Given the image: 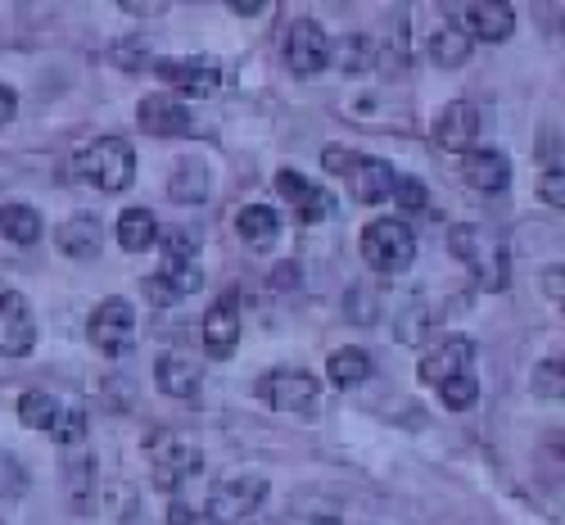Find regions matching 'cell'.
<instances>
[{
  "instance_id": "6da1fadb",
  "label": "cell",
  "mask_w": 565,
  "mask_h": 525,
  "mask_svg": "<svg viewBox=\"0 0 565 525\" xmlns=\"http://www.w3.org/2000/svg\"><path fill=\"white\" fill-rule=\"evenodd\" d=\"M73 172L82 181H90L96 190H127L136 181V150L131 140H118V136H100L73 159Z\"/></svg>"
},
{
  "instance_id": "7a4b0ae2",
  "label": "cell",
  "mask_w": 565,
  "mask_h": 525,
  "mask_svg": "<svg viewBox=\"0 0 565 525\" xmlns=\"http://www.w3.org/2000/svg\"><path fill=\"white\" fill-rule=\"evenodd\" d=\"M448 245L461 263H470V272H476L480 291H507V250L498 235L480 231V227H452L448 231Z\"/></svg>"
},
{
  "instance_id": "3957f363",
  "label": "cell",
  "mask_w": 565,
  "mask_h": 525,
  "mask_svg": "<svg viewBox=\"0 0 565 525\" xmlns=\"http://www.w3.org/2000/svg\"><path fill=\"white\" fill-rule=\"evenodd\" d=\"M362 259H366L375 272H403V267H412L416 241H412L407 222H398V218H375V222L362 231Z\"/></svg>"
},
{
  "instance_id": "277c9868",
  "label": "cell",
  "mask_w": 565,
  "mask_h": 525,
  "mask_svg": "<svg viewBox=\"0 0 565 525\" xmlns=\"http://www.w3.org/2000/svg\"><path fill=\"white\" fill-rule=\"evenodd\" d=\"M258 395L276 408V412H295V417H312L317 403H321V386L312 371H299V367H276L258 380Z\"/></svg>"
},
{
  "instance_id": "5b68a950",
  "label": "cell",
  "mask_w": 565,
  "mask_h": 525,
  "mask_svg": "<svg viewBox=\"0 0 565 525\" xmlns=\"http://www.w3.org/2000/svg\"><path fill=\"white\" fill-rule=\"evenodd\" d=\"M146 453H150V462H154V485L168 490V494L181 490V485L191 481V475H200V466H204V453H200L191 440L168 435V431L150 435Z\"/></svg>"
},
{
  "instance_id": "8992f818",
  "label": "cell",
  "mask_w": 565,
  "mask_h": 525,
  "mask_svg": "<svg viewBox=\"0 0 565 525\" xmlns=\"http://www.w3.org/2000/svg\"><path fill=\"white\" fill-rule=\"evenodd\" d=\"M263 498H267V481H258V475H241V481H231V485H222V490L209 494L204 521L209 525H241L245 516L258 512Z\"/></svg>"
},
{
  "instance_id": "52a82bcc",
  "label": "cell",
  "mask_w": 565,
  "mask_h": 525,
  "mask_svg": "<svg viewBox=\"0 0 565 525\" xmlns=\"http://www.w3.org/2000/svg\"><path fill=\"white\" fill-rule=\"evenodd\" d=\"M86 336L96 349L105 354H122L131 340H136V308L127 300H105L96 313H90V326H86Z\"/></svg>"
},
{
  "instance_id": "ba28073f",
  "label": "cell",
  "mask_w": 565,
  "mask_h": 525,
  "mask_svg": "<svg viewBox=\"0 0 565 525\" xmlns=\"http://www.w3.org/2000/svg\"><path fill=\"white\" fill-rule=\"evenodd\" d=\"M36 345V317L19 291H0V354L23 358Z\"/></svg>"
},
{
  "instance_id": "9c48e42d",
  "label": "cell",
  "mask_w": 565,
  "mask_h": 525,
  "mask_svg": "<svg viewBox=\"0 0 565 525\" xmlns=\"http://www.w3.org/2000/svg\"><path fill=\"white\" fill-rule=\"evenodd\" d=\"M286 60H290V69H295L299 77L321 73L326 64H331V36L321 32V23L299 19V23L290 28V36H286Z\"/></svg>"
},
{
  "instance_id": "30bf717a",
  "label": "cell",
  "mask_w": 565,
  "mask_h": 525,
  "mask_svg": "<svg viewBox=\"0 0 565 525\" xmlns=\"http://www.w3.org/2000/svg\"><path fill=\"white\" fill-rule=\"evenodd\" d=\"M470 363H476V345H470L466 336H444L439 345H430V349H426V358H420V380L439 390L444 380L466 376V371H470Z\"/></svg>"
},
{
  "instance_id": "8fae6325",
  "label": "cell",
  "mask_w": 565,
  "mask_h": 525,
  "mask_svg": "<svg viewBox=\"0 0 565 525\" xmlns=\"http://www.w3.org/2000/svg\"><path fill=\"white\" fill-rule=\"evenodd\" d=\"M480 140V109L466 105V101H452L439 118H435V146L448 150V155H470Z\"/></svg>"
},
{
  "instance_id": "7c38bea8",
  "label": "cell",
  "mask_w": 565,
  "mask_h": 525,
  "mask_svg": "<svg viewBox=\"0 0 565 525\" xmlns=\"http://www.w3.org/2000/svg\"><path fill=\"white\" fill-rule=\"evenodd\" d=\"M154 73L172 86H181L185 95H213L222 82V64L213 55H185V60H159Z\"/></svg>"
},
{
  "instance_id": "4fadbf2b",
  "label": "cell",
  "mask_w": 565,
  "mask_h": 525,
  "mask_svg": "<svg viewBox=\"0 0 565 525\" xmlns=\"http://www.w3.org/2000/svg\"><path fill=\"white\" fill-rule=\"evenodd\" d=\"M394 168L385 159H366V155H353V164L344 168V181L353 190L358 204H385L390 190H394Z\"/></svg>"
},
{
  "instance_id": "5bb4252c",
  "label": "cell",
  "mask_w": 565,
  "mask_h": 525,
  "mask_svg": "<svg viewBox=\"0 0 565 525\" xmlns=\"http://www.w3.org/2000/svg\"><path fill=\"white\" fill-rule=\"evenodd\" d=\"M276 190L299 209V222H321L335 213V196L331 190H317L308 177H299L295 168H280L276 172Z\"/></svg>"
},
{
  "instance_id": "9a60e30c",
  "label": "cell",
  "mask_w": 565,
  "mask_h": 525,
  "mask_svg": "<svg viewBox=\"0 0 565 525\" xmlns=\"http://www.w3.org/2000/svg\"><path fill=\"white\" fill-rule=\"evenodd\" d=\"M200 285H204L200 263H195V259H177V263H163V267L146 281V295H150L154 304H177V300H185V295H195Z\"/></svg>"
},
{
  "instance_id": "2e32d148",
  "label": "cell",
  "mask_w": 565,
  "mask_h": 525,
  "mask_svg": "<svg viewBox=\"0 0 565 525\" xmlns=\"http://www.w3.org/2000/svg\"><path fill=\"white\" fill-rule=\"evenodd\" d=\"M461 23L470 41H507L515 32V10L507 0H476V6L461 10Z\"/></svg>"
},
{
  "instance_id": "e0dca14e",
  "label": "cell",
  "mask_w": 565,
  "mask_h": 525,
  "mask_svg": "<svg viewBox=\"0 0 565 525\" xmlns=\"http://www.w3.org/2000/svg\"><path fill=\"white\" fill-rule=\"evenodd\" d=\"M136 123L150 136H185L191 132V105L172 101V95H150V101H140Z\"/></svg>"
},
{
  "instance_id": "ac0fdd59",
  "label": "cell",
  "mask_w": 565,
  "mask_h": 525,
  "mask_svg": "<svg viewBox=\"0 0 565 525\" xmlns=\"http://www.w3.org/2000/svg\"><path fill=\"white\" fill-rule=\"evenodd\" d=\"M235 340H241V308H235L231 295H222L204 313V349H209V358H231Z\"/></svg>"
},
{
  "instance_id": "d6986e66",
  "label": "cell",
  "mask_w": 565,
  "mask_h": 525,
  "mask_svg": "<svg viewBox=\"0 0 565 525\" xmlns=\"http://www.w3.org/2000/svg\"><path fill=\"white\" fill-rule=\"evenodd\" d=\"M154 376H159V390L172 395V399H195V395H200V380H204L200 363H195V358H181V354L159 358Z\"/></svg>"
},
{
  "instance_id": "ffe728a7",
  "label": "cell",
  "mask_w": 565,
  "mask_h": 525,
  "mask_svg": "<svg viewBox=\"0 0 565 525\" xmlns=\"http://www.w3.org/2000/svg\"><path fill=\"white\" fill-rule=\"evenodd\" d=\"M461 177L476 190H502L511 181V164L498 150H470V155H461Z\"/></svg>"
},
{
  "instance_id": "44dd1931",
  "label": "cell",
  "mask_w": 565,
  "mask_h": 525,
  "mask_svg": "<svg viewBox=\"0 0 565 525\" xmlns=\"http://www.w3.org/2000/svg\"><path fill=\"white\" fill-rule=\"evenodd\" d=\"M55 241L68 259H90V254H100L105 245V227L96 218H68L60 231H55Z\"/></svg>"
},
{
  "instance_id": "7402d4cb",
  "label": "cell",
  "mask_w": 565,
  "mask_h": 525,
  "mask_svg": "<svg viewBox=\"0 0 565 525\" xmlns=\"http://www.w3.org/2000/svg\"><path fill=\"white\" fill-rule=\"evenodd\" d=\"M168 196L177 204H204L209 200V168L200 159H181L168 177Z\"/></svg>"
},
{
  "instance_id": "603a6c76",
  "label": "cell",
  "mask_w": 565,
  "mask_h": 525,
  "mask_svg": "<svg viewBox=\"0 0 565 525\" xmlns=\"http://www.w3.org/2000/svg\"><path fill=\"white\" fill-rule=\"evenodd\" d=\"M235 231H241L245 245L267 250V245L276 241V231H280V218H276V209H267V204H245L241 213H235Z\"/></svg>"
},
{
  "instance_id": "cb8c5ba5",
  "label": "cell",
  "mask_w": 565,
  "mask_h": 525,
  "mask_svg": "<svg viewBox=\"0 0 565 525\" xmlns=\"http://www.w3.org/2000/svg\"><path fill=\"white\" fill-rule=\"evenodd\" d=\"M159 241V218L150 213V209H127V213H118V245L122 250H131V254H140V250H150Z\"/></svg>"
},
{
  "instance_id": "d4e9b609",
  "label": "cell",
  "mask_w": 565,
  "mask_h": 525,
  "mask_svg": "<svg viewBox=\"0 0 565 525\" xmlns=\"http://www.w3.org/2000/svg\"><path fill=\"white\" fill-rule=\"evenodd\" d=\"M0 231H6V241H14V245H36L45 227L32 204H6L0 209Z\"/></svg>"
},
{
  "instance_id": "484cf974",
  "label": "cell",
  "mask_w": 565,
  "mask_h": 525,
  "mask_svg": "<svg viewBox=\"0 0 565 525\" xmlns=\"http://www.w3.org/2000/svg\"><path fill=\"white\" fill-rule=\"evenodd\" d=\"M470 45H476V41H470L457 23H444V28L435 32V41H430V60H435L439 69H457V64L470 60Z\"/></svg>"
},
{
  "instance_id": "4316f807",
  "label": "cell",
  "mask_w": 565,
  "mask_h": 525,
  "mask_svg": "<svg viewBox=\"0 0 565 525\" xmlns=\"http://www.w3.org/2000/svg\"><path fill=\"white\" fill-rule=\"evenodd\" d=\"M371 367H375L371 354L349 345V349H335L331 354V363H326V376H331L335 386H362V380L371 376Z\"/></svg>"
},
{
  "instance_id": "83f0119b",
  "label": "cell",
  "mask_w": 565,
  "mask_h": 525,
  "mask_svg": "<svg viewBox=\"0 0 565 525\" xmlns=\"http://www.w3.org/2000/svg\"><path fill=\"white\" fill-rule=\"evenodd\" d=\"M331 60L344 69V73H371L375 69V41L371 36H362V32H353V36H344L340 45H331Z\"/></svg>"
},
{
  "instance_id": "f1b7e54d",
  "label": "cell",
  "mask_w": 565,
  "mask_h": 525,
  "mask_svg": "<svg viewBox=\"0 0 565 525\" xmlns=\"http://www.w3.org/2000/svg\"><path fill=\"white\" fill-rule=\"evenodd\" d=\"M60 412H64L60 399L45 395V390H28V395L19 399V421L32 426V431H45V435H51V426H55Z\"/></svg>"
},
{
  "instance_id": "f546056e",
  "label": "cell",
  "mask_w": 565,
  "mask_h": 525,
  "mask_svg": "<svg viewBox=\"0 0 565 525\" xmlns=\"http://www.w3.org/2000/svg\"><path fill=\"white\" fill-rule=\"evenodd\" d=\"M476 399H480V380H476V371L452 376V380H444V386H439V403L452 408V412L476 408Z\"/></svg>"
},
{
  "instance_id": "4dcf8cb0",
  "label": "cell",
  "mask_w": 565,
  "mask_h": 525,
  "mask_svg": "<svg viewBox=\"0 0 565 525\" xmlns=\"http://www.w3.org/2000/svg\"><path fill=\"white\" fill-rule=\"evenodd\" d=\"M390 200L403 209V213H420V209H426V181H420V177H394V190H390Z\"/></svg>"
},
{
  "instance_id": "1f68e13d",
  "label": "cell",
  "mask_w": 565,
  "mask_h": 525,
  "mask_svg": "<svg viewBox=\"0 0 565 525\" xmlns=\"http://www.w3.org/2000/svg\"><path fill=\"white\" fill-rule=\"evenodd\" d=\"M51 440H55V444H82V440H86V417H82L77 408H64V412L55 417V426H51Z\"/></svg>"
},
{
  "instance_id": "d6a6232c",
  "label": "cell",
  "mask_w": 565,
  "mask_h": 525,
  "mask_svg": "<svg viewBox=\"0 0 565 525\" xmlns=\"http://www.w3.org/2000/svg\"><path fill=\"white\" fill-rule=\"evenodd\" d=\"M539 196H543V204H552V209H561V204H565V181H561V164H556V168H547V172L539 177Z\"/></svg>"
},
{
  "instance_id": "836d02e7",
  "label": "cell",
  "mask_w": 565,
  "mask_h": 525,
  "mask_svg": "<svg viewBox=\"0 0 565 525\" xmlns=\"http://www.w3.org/2000/svg\"><path fill=\"white\" fill-rule=\"evenodd\" d=\"M539 390L552 399V395H561V358L556 363H543V371H539Z\"/></svg>"
},
{
  "instance_id": "e575fe53",
  "label": "cell",
  "mask_w": 565,
  "mask_h": 525,
  "mask_svg": "<svg viewBox=\"0 0 565 525\" xmlns=\"http://www.w3.org/2000/svg\"><path fill=\"white\" fill-rule=\"evenodd\" d=\"M349 164H353V155H349V150H326V155H321V168H326V172H340V177H344V168H349Z\"/></svg>"
},
{
  "instance_id": "d590c367",
  "label": "cell",
  "mask_w": 565,
  "mask_h": 525,
  "mask_svg": "<svg viewBox=\"0 0 565 525\" xmlns=\"http://www.w3.org/2000/svg\"><path fill=\"white\" fill-rule=\"evenodd\" d=\"M14 109H19V95H14L10 86H0V127H6V123L14 118Z\"/></svg>"
},
{
  "instance_id": "8d00e7d4",
  "label": "cell",
  "mask_w": 565,
  "mask_h": 525,
  "mask_svg": "<svg viewBox=\"0 0 565 525\" xmlns=\"http://www.w3.org/2000/svg\"><path fill=\"white\" fill-rule=\"evenodd\" d=\"M168 525H195L191 507H185V503H172V516H168Z\"/></svg>"
},
{
  "instance_id": "74e56055",
  "label": "cell",
  "mask_w": 565,
  "mask_h": 525,
  "mask_svg": "<svg viewBox=\"0 0 565 525\" xmlns=\"http://www.w3.org/2000/svg\"><path fill=\"white\" fill-rule=\"evenodd\" d=\"M543 281H547V295H552V300L561 304V267H556V272H547Z\"/></svg>"
},
{
  "instance_id": "f35d334b",
  "label": "cell",
  "mask_w": 565,
  "mask_h": 525,
  "mask_svg": "<svg viewBox=\"0 0 565 525\" xmlns=\"http://www.w3.org/2000/svg\"><path fill=\"white\" fill-rule=\"evenodd\" d=\"M267 6H235V14H241V19H254V14H263Z\"/></svg>"
},
{
  "instance_id": "ab89813d",
  "label": "cell",
  "mask_w": 565,
  "mask_h": 525,
  "mask_svg": "<svg viewBox=\"0 0 565 525\" xmlns=\"http://www.w3.org/2000/svg\"><path fill=\"white\" fill-rule=\"evenodd\" d=\"M312 525H340V521H331V516H321V521H312Z\"/></svg>"
}]
</instances>
